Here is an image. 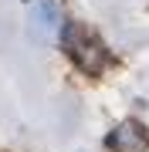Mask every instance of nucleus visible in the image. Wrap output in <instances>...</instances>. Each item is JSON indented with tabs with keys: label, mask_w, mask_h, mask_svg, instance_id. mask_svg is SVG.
<instances>
[{
	"label": "nucleus",
	"mask_w": 149,
	"mask_h": 152,
	"mask_svg": "<svg viewBox=\"0 0 149 152\" xmlns=\"http://www.w3.org/2000/svg\"><path fill=\"white\" fill-rule=\"evenodd\" d=\"M109 145L115 149V152H142V149H146V132H142V125H136V122L119 125V129L109 135Z\"/></svg>",
	"instance_id": "nucleus-2"
},
{
	"label": "nucleus",
	"mask_w": 149,
	"mask_h": 152,
	"mask_svg": "<svg viewBox=\"0 0 149 152\" xmlns=\"http://www.w3.org/2000/svg\"><path fill=\"white\" fill-rule=\"evenodd\" d=\"M61 41H65V51L68 58L75 61L78 68L85 71V75H98L105 68V61H109V51H105V44L95 37L88 27H81V24L68 20L65 31H61Z\"/></svg>",
	"instance_id": "nucleus-1"
}]
</instances>
